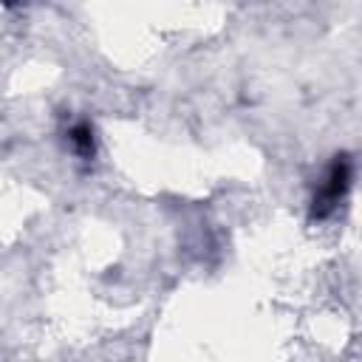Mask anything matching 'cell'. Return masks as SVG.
Segmentation results:
<instances>
[{
    "instance_id": "6da1fadb",
    "label": "cell",
    "mask_w": 362,
    "mask_h": 362,
    "mask_svg": "<svg viewBox=\"0 0 362 362\" xmlns=\"http://www.w3.org/2000/svg\"><path fill=\"white\" fill-rule=\"evenodd\" d=\"M348 184H351V164L345 156H337L322 178V184L317 187L314 192V201H311V215L314 218H328L337 204L342 201V195L348 192Z\"/></svg>"
},
{
    "instance_id": "7a4b0ae2",
    "label": "cell",
    "mask_w": 362,
    "mask_h": 362,
    "mask_svg": "<svg viewBox=\"0 0 362 362\" xmlns=\"http://www.w3.org/2000/svg\"><path fill=\"white\" fill-rule=\"evenodd\" d=\"M68 139H71L74 150H76L82 158H90V156H93L96 144H93V127H90L88 122L74 124V127H71V133H68Z\"/></svg>"
}]
</instances>
